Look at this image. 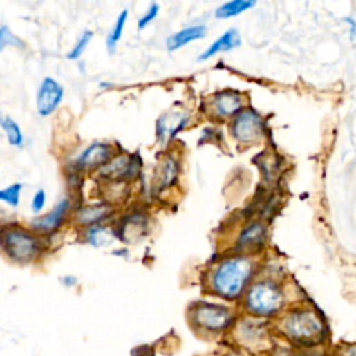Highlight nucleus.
<instances>
[{"label": "nucleus", "mask_w": 356, "mask_h": 356, "mask_svg": "<svg viewBox=\"0 0 356 356\" xmlns=\"http://www.w3.org/2000/svg\"><path fill=\"white\" fill-rule=\"evenodd\" d=\"M273 331L295 349L327 346L330 341L326 320L310 306L287 309L273 323Z\"/></svg>", "instance_id": "nucleus-1"}, {"label": "nucleus", "mask_w": 356, "mask_h": 356, "mask_svg": "<svg viewBox=\"0 0 356 356\" xmlns=\"http://www.w3.org/2000/svg\"><path fill=\"white\" fill-rule=\"evenodd\" d=\"M255 6H256L255 0H232V2L223 3L220 8H217L214 16L216 19L225 20V19L240 16Z\"/></svg>", "instance_id": "nucleus-16"}, {"label": "nucleus", "mask_w": 356, "mask_h": 356, "mask_svg": "<svg viewBox=\"0 0 356 356\" xmlns=\"http://www.w3.org/2000/svg\"><path fill=\"white\" fill-rule=\"evenodd\" d=\"M21 192H23V184L20 182L2 188L0 189V202H3L12 207H17L20 205Z\"/></svg>", "instance_id": "nucleus-21"}, {"label": "nucleus", "mask_w": 356, "mask_h": 356, "mask_svg": "<svg viewBox=\"0 0 356 356\" xmlns=\"http://www.w3.org/2000/svg\"><path fill=\"white\" fill-rule=\"evenodd\" d=\"M110 213L107 206H86L78 212V221L81 224H96Z\"/></svg>", "instance_id": "nucleus-19"}, {"label": "nucleus", "mask_w": 356, "mask_h": 356, "mask_svg": "<svg viewBox=\"0 0 356 356\" xmlns=\"http://www.w3.org/2000/svg\"><path fill=\"white\" fill-rule=\"evenodd\" d=\"M231 331L235 342L248 352L268 353L274 349L273 326L270 328L265 320L248 316V319L236 320Z\"/></svg>", "instance_id": "nucleus-5"}, {"label": "nucleus", "mask_w": 356, "mask_h": 356, "mask_svg": "<svg viewBox=\"0 0 356 356\" xmlns=\"http://www.w3.org/2000/svg\"><path fill=\"white\" fill-rule=\"evenodd\" d=\"M137 169L138 167L133 159L122 156L118 159H114L111 163L106 165L103 167V171L107 177H111V178H126V177L134 176Z\"/></svg>", "instance_id": "nucleus-15"}, {"label": "nucleus", "mask_w": 356, "mask_h": 356, "mask_svg": "<svg viewBox=\"0 0 356 356\" xmlns=\"http://www.w3.org/2000/svg\"><path fill=\"white\" fill-rule=\"evenodd\" d=\"M192 328L206 338H214L232 330L236 317L231 308L220 303L198 302L188 315Z\"/></svg>", "instance_id": "nucleus-4"}, {"label": "nucleus", "mask_w": 356, "mask_h": 356, "mask_svg": "<svg viewBox=\"0 0 356 356\" xmlns=\"http://www.w3.org/2000/svg\"><path fill=\"white\" fill-rule=\"evenodd\" d=\"M223 356H244V355L241 352H238V350H229V352L224 353Z\"/></svg>", "instance_id": "nucleus-31"}, {"label": "nucleus", "mask_w": 356, "mask_h": 356, "mask_svg": "<svg viewBox=\"0 0 356 356\" xmlns=\"http://www.w3.org/2000/svg\"><path fill=\"white\" fill-rule=\"evenodd\" d=\"M188 122V115L182 111L165 113L158 122V135L162 142H167L174 138Z\"/></svg>", "instance_id": "nucleus-9"}, {"label": "nucleus", "mask_w": 356, "mask_h": 356, "mask_svg": "<svg viewBox=\"0 0 356 356\" xmlns=\"http://www.w3.org/2000/svg\"><path fill=\"white\" fill-rule=\"evenodd\" d=\"M45 205H46V192L44 189H39V191L35 192V195L32 198V202H31L32 212L39 214L45 209Z\"/></svg>", "instance_id": "nucleus-28"}, {"label": "nucleus", "mask_w": 356, "mask_h": 356, "mask_svg": "<svg viewBox=\"0 0 356 356\" xmlns=\"http://www.w3.org/2000/svg\"><path fill=\"white\" fill-rule=\"evenodd\" d=\"M113 149L107 144L95 142L89 145L77 159V166L79 169H95L111 159Z\"/></svg>", "instance_id": "nucleus-11"}, {"label": "nucleus", "mask_w": 356, "mask_h": 356, "mask_svg": "<svg viewBox=\"0 0 356 356\" xmlns=\"http://www.w3.org/2000/svg\"><path fill=\"white\" fill-rule=\"evenodd\" d=\"M93 38V32L92 31H84L82 35L79 37V39L77 41V44L74 45V48L67 53V59L68 60H78L81 59V56L84 55V52L86 50L89 42L92 41Z\"/></svg>", "instance_id": "nucleus-24"}, {"label": "nucleus", "mask_w": 356, "mask_h": 356, "mask_svg": "<svg viewBox=\"0 0 356 356\" xmlns=\"http://www.w3.org/2000/svg\"><path fill=\"white\" fill-rule=\"evenodd\" d=\"M285 294L281 287L272 280H259L251 284L244 295V309L248 316L272 320L285 312Z\"/></svg>", "instance_id": "nucleus-3"}, {"label": "nucleus", "mask_w": 356, "mask_h": 356, "mask_svg": "<svg viewBox=\"0 0 356 356\" xmlns=\"http://www.w3.org/2000/svg\"><path fill=\"white\" fill-rule=\"evenodd\" d=\"M206 34H207V28H206V26H202V24L182 28L167 38L166 48L169 52H176V50L187 46L191 42L203 39L206 37Z\"/></svg>", "instance_id": "nucleus-14"}, {"label": "nucleus", "mask_w": 356, "mask_h": 356, "mask_svg": "<svg viewBox=\"0 0 356 356\" xmlns=\"http://www.w3.org/2000/svg\"><path fill=\"white\" fill-rule=\"evenodd\" d=\"M263 227L261 224H252L250 225L244 234L241 235V240H240V244L243 247H252V245H256L258 243L262 241L263 238Z\"/></svg>", "instance_id": "nucleus-22"}, {"label": "nucleus", "mask_w": 356, "mask_h": 356, "mask_svg": "<svg viewBox=\"0 0 356 356\" xmlns=\"http://www.w3.org/2000/svg\"><path fill=\"white\" fill-rule=\"evenodd\" d=\"M129 20V10H123L120 15L117 16L107 38H106V48L110 53H113L118 45V42H120L122 37H123V32H124V28H126V23Z\"/></svg>", "instance_id": "nucleus-18"}, {"label": "nucleus", "mask_w": 356, "mask_h": 356, "mask_svg": "<svg viewBox=\"0 0 356 356\" xmlns=\"http://www.w3.org/2000/svg\"><path fill=\"white\" fill-rule=\"evenodd\" d=\"M71 203L67 198L62 199L53 209L52 212L35 218L32 221V225L38 229V231H44V232H49V231H55L57 229L63 221L66 220L68 212H70Z\"/></svg>", "instance_id": "nucleus-10"}, {"label": "nucleus", "mask_w": 356, "mask_h": 356, "mask_svg": "<svg viewBox=\"0 0 356 356\" xmlns=\"http://www.w3.org/2000/svg\"><path fill=\"white\" fill-rule=\"evenodd\" d=\"M241 45V35L240 32L236 31L235 28H229L227 30L221 37H218L212 45H209V48L198 57V62H205L209 60L210 57L218 55V53H224V52H229L235 48H238Z\"/></svg>", "instance_id": "nucleus-13"}, {"label": "nucleus", "mask_w": 356, "mask_h": 356, "mask_svg": "<svg viewBox=\"0 0 356 356\" xmlns=\"http://www.w3.org/2000/svg\"><path fill=\"white\" fill-rule=\"evenodd\" d=\"M86 240L92 247H107L113 241V235L103 227H91L86 235Z\"/></svg>", "instance_id": "nucleus-20"}, {"label": "nucleus", "mask_w": 356, "mask_h": 356, "mask_svg": "<svg viewBox=\"0 0 356 356\" xmlns=\"http://www.w3.org/2000/svg\"><path fill=\"white\" fill-rule=\"evenodd\" d=\"M64 97V88L52 77H45L37 92V110L42 117L53 114Z\"/></svg>", "instance_id": "nucleus-8"}, {"label": "nucleus", "mask_w": 356, "mask_h": 356, "mask_svg": "<svg viewBox=\"0 0 356 356\" xmlns=\"http://www.w3.org/2000/svg\"><path fill=\"white\" fill-rule=\"evenodd\" d=\"M9 46L24 48V42L17 38L8 26H2L0 27V52H3Z\"/></svg>", "instance_id": "nucleus-25"}, {"label": "nucleus", "mask_w": 356, "mask_h": 356, "mask_svg": "<svg viewBox=\"0 0 356 356\" xmlns=\"http://www.w3.org/2000/svg\"><path fill=\"white\" fill-rule=\"evenodd\" d=\"M334 356H356V344L342 345L337 350H332Z\"/></svg>", "instance_id": "nucleus-29"}, {"label": "nucleus", "mask_w": 356, "mask_h": 356, "mask_svg": "<svg viewBox=\"0 0 356 356\" xmlns=\"http://www.w3.org/2000/svg\"><path fill=\"white\" fill-rule=\"evenodd\" d=\"M345 21L349 24V28H350V38L353 39V38L356 37V21H355L353 19H350V17L345 19Z\"/></svg>", "instance_id": "nucleus-30"}, {"label": "nucleus", "mask_w": 356, "mask_h": 356, "mask_svg": "<svg viewBox=\"0 0 356 356\" xmlns=\"http://www.w3.org/2000/svg\"><path fill=\"white\" fill-rule=\"evenodd\" d=\"M0 127L3 129L6 137H8V141L12 147H16V148H21L24 145V134H23V130L21 127L13 120L12 117L9 115H2L0 117Z\"/></svg>", "instance_id": "nucleus-17"}, {"label": "nucleus", "mask_w": 356, "mask_h": 356, "mask_svg": "<svg viewBox=\"0 0 356 356\" xmlns=\"http://www.w3.org/2000/svg\"><path fill=\"white\" fill-rule=\"evenodd\" d=\"M159 12H160V6L158 3H152L149 6V9L145 12V15L138 20V30L142 31L148 26H151L156 20V17L159 16Z\"/></svg>", "instance_id": "nucleus-27"}, {"label": "nucleus", "mask_w": 356, "mask_h": 356, "mask_svg": "<svg viewBox=\"0 0 356 356\" xmlns=\"http://www.w3.org/2000/svg\"><path fill=\"white\" fill-rule=\"evenodd\" d=\"M244 106V97L235 91H223L213 99V110L218 117L238 114Z\"/></svg>", "instance_id": "nucleus-12"}, {"label": "nucleus", "mask_w": 356, "mask_h": 356, "mask_svg": "<svg viewBox=\"0 0 356 356\" xmlns=\"http://www.w3.org/2000/svg\"><path fill=\"white\" fill-rule=\"evenodd\" d=\"M232 137L243 144L256 142L263 135V120L254 110H243L236 114L231 127Z\"/></svg>", "instance_id": "nucleus-7"}, {"label": "nucleus", "mask_w": 356, "mask_h": 356, "mask_svg": "<svg viewBox=\"0 0 356 356\" xmlns=\"http://www.w3.org/2000/svg\"><path fill=\"white\" fill-rule=\"evenodd\" d=\"M255 270L254 261L247 256L225 259L210 276V291L224 301H238L251 287Z\"/></svg>", "instance_id": "nucleus-2"}, {"label": "nucleus", "mask_w": 356, "mask_h": 356, "mask_svg": "<svg viewBox=\"0 0 356 356\" xmlns=\"http://www.w3.org/2000/svg\"><path fill=\"white\" fill-rule=\"evenodd\" d=\"M177 165L173 159H167L163 163V167L160 169V176H159V188L171 185V182L177 177Z\"/></svg>", "instance_id": "nucleus-23"}, {"label": "nucleus", "mask_w": 356, "mask_h": 356, "mask_svg": "<svg viewBox=\"0 0 356 356\" xmlns=\"http://www.w3.org/2000/svg\"><path fill=\"white\" fill-rule=\"evenodd\" d=\"M328 346V345H327ZM327 346H316V348H292L288 356H334L332 350H328Z\"/></svg>", "instance_id": "nucleus-26"}, {"label": "nucleus", "mask_w": 356, "mask_h": 356, "mask_svg": "<svg viewBox=\"0 0 356 356\" xmlns=\"http://www.w3.org/2000/svg\"><path fill=\"white\" fill-rule=\"evenodd\" d=\"M0 241L6 255L19 263L32 262L39 255L41 244L38 238L23 228L3 231L0 235Z\"/></svg>", "instance_id": "nucleus-6"}]
</instances>
